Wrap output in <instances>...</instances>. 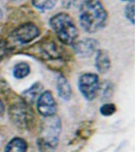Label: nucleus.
<instances>
[{
  "instance_id": "1",
  "label": "nucleus",
  "mask_w": 138,
  "mask_h": 152,
  "mask_svg": "<svg viewBox=\"0 0 138 152\" xmlns=\"http://www.w3.org/2000/svg\"><path fill=\"white\" fill-rule=\"evenodd\" d=\"M79 24L88 33H96L104 28L108 12L100 0H84L79 7Z\"/></svg>"
},
{
  "instance_id": "2",
  "label": "nucleus",
  "mask_w": 138,
  "mask_h": 152,
  "mask_svg": "<svg viewBox=\"0 0 138 152\" xmlns=\"http://www.w3.org/2000/svg\"><path fill=\"white\" fill-rule=\"evenodd\" d=\"M24 53L34 57L44 63H52L66 61L67 53L65 48L60 42L52 35H46L34 45L27 48Z\"/></svg>"
},
{
  "instance_id": "3",
  "label": "nucleus",
  "mask_w": 138,
  "mask_h": 152,
  "mask_svg": "<svg viewBox=\"0 0 138 152\" xmlns=\"http://www.w3.org/2000/svg\"><path fill=\"white\" fill-rule=\"evenodd\" d=\"M61 130V121L56 115L44 118L36 141L39 151L55 152L58 145Z\"/></svg>"
},
{
  "instance_id": "4",
  "label": "nucleus",
  "mask_w": 138,
  "mask_h": 152,
  "mask_svg": "<svg viewBox=\"0 0 138 152\" xmlns=\"http://www.w3.org/2000/svg\"><path fill=\"white\" fill-rule=\"evenodd\" d=\"M49 26L62 45H72L77 40L79 32L73 18L66 12H58L49 19Z\"/></svg>"
},
{
  "instance_id": "5",
  "label": "nucleus",
  "mask_w": 138,
  "mask_h": 152,
  "mask_svg": "<svg viewBox=\"0 0 138 152\" xmlns=\"http://www.w3.org/2000/svg\"><path fill=\"white\" fill-rule=\"evenodd\" d=\"M11 122L20 130L31 131L35 126V115L31 104L23 99L13 102L8 111Z\"/></svg>"
},
{
  "instance_id": "6",
  "label": "nucleus",
  "mask_w": 138,
  "mask_h": 152,
  "mask_svg": "<svg viewBox=\"0 0 138 152\" xmlns=\"http://www.w3.org/2000/svg\"><path fill=\"white\" fill-rule=\"evenodd\" d=\"M78 89L82 96L88 102H92L99 95V76L95 73L87 72L78 78Z\"/></svg>"
},
{
  "instance_id": "7",
  "label": "nucleus",
  "mask_w": 138,
  "mask_h": 152,
  "mask_svg": "<svg viewBox=\"0 0 138 152\" xmlns=\"http://www.w3.org/2000/svg\"><path fill=\"white\" fill-rule=\"evenodd\" d=\"M41 31L32 22H26L16 27L11 33L13 41L21 45H26L34 41L40 35Z\"/></svg>"
},
{
  "instance_id": "8",
  "label": "nucleus",
  "mask_w": 138,
  "mask_h": 152,
  "mask_svg": "<svg viewBox=\"0 0 138 152\" xmlns=\"http://www.w3.org/2000/svg\"><path fill=\"white\" fill-rule=\"evenodd\" d=\"M37 111L44 118L52 117L56 115L57 103L55 102L52 93L47 90L42 92L37 99Z\"/></svg>"
},
{
  "instance_id": "9",
  "label": "nucleus",
  "mask_w": 138,
  "mask_h": 152,
  "mask_svg": "<svg viewBox=\"0 0 138 152\" xmlns=\"http://www.w3.org/2000/svg\"><path fill=\"white\" fill-rule=\"evenodd\" d=\"M99 42L91 38L77 40L72 45V48L76 55L84 58L91 57L98 50Z\"/></svg>"
},
{
  "instance_id": "10",
  "label": "nucleus",
  "mask_w": 138,
  "mask_h": 152,
  "mask_svg": "<svg viewBox=\"0 0 138 152\" xmlns=\"http://www.w3.org/2000/svg\"><path fill=\"white\" fill-rule=\"evenodd\" d=\"M95 53L94 63L96 69L100 74H106L108 72L111 67V61L108 52L104 49H98Z\"/></svg>"
},
{
  "instance_id": "11",
  "label": "nucleus",
  "mask_w": 138,
  "mask_h": 152,
  "mask_svg": "<svg viewBox=\"0 0 138 152\" xmlns=\"http://www.w3.org/2000/svg\"><path fill=\"white\" fill-rule=\"evenodd\" d=\"M58 95L62 100L68 102L70 101L72 96V89L68 80L63 75H59L56 82Z\"/></svg>"
},
{
  "instance_id": "12",
  "label": "nucleus",
  "mask_w": 138,
  "mask_h": 152,
  "mask_svg": "<svg viewBox=\"0 0 138 152\" xmlns=\"http://www.w3.org/2000/svg\"><path fill=\"white\" fill-rule=\"evenodd\" d=\"M43 85L41 82H36L26 89L22 93V99L26 102L28 104H33L34 102L37 101L39 95L42 94L43 91Z\"/></svg>"
},
{
  "instance_id": "13",
  "label": "nucleus",
  "mask_w": 138,
  "mask_h": 152,
  "mask_svg": "<svg viewBox=\"0 0 138 152\" xmlns=\"http://www.w3.org/2000/svg\"><path fill=\"white\" fill-rule=\"evenodd\" d=\"M94 124L91 121H87L81 124L76 132V139L78 141H87L94 133Z\"/></svg>"
},
{
  "instance_id": "14",
  "label": "nucleus",
  "mask_w": 138,
  "mask_h": 152,
  "mask_svg": "<svg viewBox=\"0 0 138 152\" xmlns=\"http://www.w3.org/2000/svg\"><path fill=\"white\" fill-rule=\"evenodd\" d=\"M27 141L20 137L12 138L5 148V152H27Z\"/></svg>"
},
{
  "instance_id": "15",
  "label": "nucleus",
  "mask_w": 138,
  "mask_h": 152,
  "mask_svg": "<svg viewBox=\"0 0 138 152\" xmlns=\"http://www.w3.org/2000/svg\"><path fill=\"white\" fill-rule=\"evenodd\" d=\"M31 68L27 62L22 61L15 64L13 67V76L17 79H22L30 74Z\"/></svg>"
},
{
  "instance_id": "16",
  "label": "nucleus",
  "mask_w": 138,
  "mask_h": 152,
  "mask_svg": "<svg viewBox=\"0 0 138 152\" xmlns=\"http://www.w3.org/2000/svg\"><path fill=\"white\" fill-rule=\"evenodd\" d=\"M31 5L41 12L52 10L57 5L58 0H31Z\"/></svg>"
},
{
  "instance_id": "17",
  "label": "nucleus",
  "mask_w": 138,
  "mask_h": 152,
  "mask_svg": "<svg viewBox=\"0 0 138 152\" xmlns=\"http://www.w3.org/2000/svg\"><path fill=\"white\" fill-rule=\"evenodd\" d=\"M123 14L129 22L133 25L135 24V1L127 2L123 10Z\"/></svg>"
},
{
  "instance_id": "18",
  "label": "nucleus",
  "mask_w": 138,
  "mask_h": 152,
  "mask_svg": "<svg viewBox=\"0 0 138 152\" xmlns=\"http://www.w3.org/2000/svg\"><path fill=\"white\" fill-rule=\"evenodd\" d=\"M117 111V107L114 103H104L100 107L99 112L102 116L104 117H110L114 115Z\"/></svg>"
},
{
  "instance_id": "19",
  "label": "nucleus",
  "mask_w": 138,
  "mask_h": 152,
  "mask_svg": "<svg viewBox=\"0 0 138 152\" xmlns=\"http://www.w3.org/2000/svg\"><path fill=\"white\" fill-rule=\"evenodd\" d=\"M12 50V47H11L8 42L0 39V61H2Z\"/></svg>"
},
{
  "instance_id": "20",
  "label": "nucleus",
  "mask_w": 138,
  "mask_h": 152,
  "mask_svg": "<svg viewBox=\"0 0 138 152\" xmlns=\"http://www.w3.org/2000/svg\"><path fill=\"white\" fill-rule=\"evenodd\" d=\"M113 92H114V89H113L112 85L111 84H107L106 86V88H104L103 92V96L105 99H108L109 98L113 95Z\"/></svg>"
},
{
  "instance_id": "21",
  "label": "nucleus",
  "mask_w": 138,
  "mask_h": 152,
  "mask_svg": "<svg viewBox=\"0 0 138 152\" xmlns=\"http://www.w3.org/2000/svg\"><path fill=\"white\" fill-rule=\"evenodd\" d=\"M84 0H62V6L66 9H69L76 4H81Z\"/></svg>"
},
{
  "instance_id": "22",
  "label": "nucleus",
  "mask_w": 138,
  "mask_h": 152,
  "mask_svg": "<svg viewBox=\"0 0 138 152\" xmlns=\"http://www.w3.org/2000/svg\"><path fill=\"white\" fill-rule=\"evenodd\" d=\"M5 112V106H4L3 102L0 99V117H2Z\"/></svg>"
},
{
  "instance_id": "23",
  "label": "nucleus",
  "mask_w": 138,
  "mask_h": 152,
  "mask_svg": "<svg viewBox=\"0 0 138 152\" xmlns=\"http://www.w3.org/2000/svg\"><path fill=\"white\" fill-rule=\"evenodd\" d=\"M8 1H10L12 2H21L22 1H24V0H8Z\"/></svg>"
},
{
  "instance_id": "24",
  "label": "nucleus",
  "mask_w": 138,
  "mask_h": 152,
  "mask_svg": "<svg viewBox=\"0 0 138 152\" xmlns=\"http://www.w3.org/2000/svg\"><path fill=\"white\" fill-rule=\"evenodd\" d=\"M120 1L124 2H132V1H135V0H120Z\"/></svg>"
},
{
  "instance_id": "25",
  "label": "nucleus",
  "mask_w": 138,
  "mask_h": 152,
  "mask_svg": "<svg viewBox=\"0 0 138 152\" xmlns=\"http://www.w3.org/2000/svg\"><path fill=\"white\" fill-rule=\"evenodd\" d=\"M0 15H1V11H0Z\"/></svg>"
}]
</instances>
